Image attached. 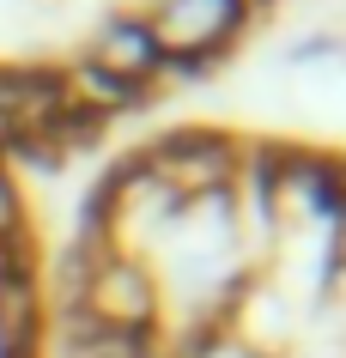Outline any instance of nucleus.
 <instances>
[{"mask_svg": "<svg viewBox=\"0 0 346 358\" xmlns=\"http://www.w3.org/2000/svg\"><path fill=\"white\" fill-rule=\"evenodd\" d=\"M92 67H103V73L122 79V85L152 92V79L164 73V49H158V37H152L146 19H110L103 37H97V49H92Z\"/></svg>", "mask_w": 346, "mask_h": 358, "instance_id": "20e7f679", "label": "nucleus"}, {"mask_svg": "<svg viewBox=\"0 0 346 358\" xmlns=\"http://www.w3.org/2000/svg\"><path fill=\"white\" fill-rule=\"evenodd\" d=\"M250 19V0H158L152 24L164 67H201L207 55H219Z\"/></svg>", "mask_w": 346, "mask_h": 358, "instance_id": "f257e3e1", "label": "nucleus"}, {"mask_svg": "<svg viewBox=\"0 0 346 358\" xmlns=\"http://www.w3.org/2000/svg\"><path fill=\"white\" fill-rule=\"evenodd\" d=\"M0 249H31V213H24L19 182L0 164Z\"/></svg>", "mask_w": 346, "mask_h": 358, "instance_id": "39448f33", "label": "nucleus"}, {"mask_svg": "<svg viewBox=\"0 0 346 358\" xmlns=\"http://www.w3.org/2000/svg\"><path fill=\"white\" fill-rule=\"evenodd\" d=\"M140 170H146L171 201L176 194H219L231 176H237V146H231L225 134L189 128V134H171L164 146H152L140 158Z\"/></svg>", "mask_w": 346, "mask_h": 358, "instance_id": "f03ea898", "label": "nucleus"}, {"mask_svg": "<svg viewBox=\"0 0 346 358\" xmlns=\"http://www.w3.org/2000/svg\"><path fill=\"white\" fill-rule=\"evenodd\" d=\"M79 310L92 328H115V334H146L158 316V292L146 280V267L128 255H97L85 285H79Z\"/></svg>", "mask_w": 346, "mask_h": 358, "instance_id": "7ed1b4c3", "label": "nucleus"}]
</instances>
